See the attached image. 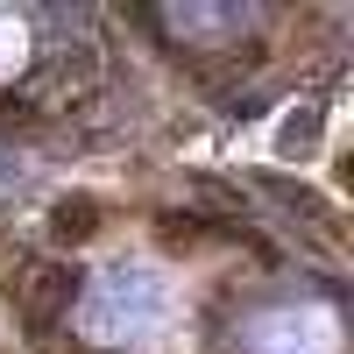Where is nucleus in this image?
I'll return each mask as SVG.
<instances>
[{
	"label": "nucleus",
	"mask_w": 354,
	"mask_h": 354,
	"mask_svg": "<svg viewBox=\"0 0 354 354\" xmlns=\"http://www.w3.org/2000/svg\"><path fill=\"white\" fill-rule=\"evenodd\" d=\"M93 227H100V205H93V198H57V213H50V234H57V241H85Z\"/></svg>",
	"instance_id": "nucleus-2"
},
{
	"label": "nucleus",
	"mask_w": 354,
	"mask_h": 354,
	"mask_svg": "<svg viewBox=\"0 0 354 354\" xmlns=\"http://www.w3.org/2000/svg\"><path fill=\"white\" fill-rule=\"evenodd\" d=\"M8 113L21 121V100H15V93H0V121H8Z\"/></svg>",
	"instance_id": "nucleus-4"
},
{
	"label": "nucleus",
	"mask_w": 354,
	"mask_h": 354,
	"mask_svg": "<svg viewBox=\"0 0 354 354\" xmlns=\"http://www.w3.org/2000/svg\"><path fill=\"white\" fill-rule=\"evenodd\" d=\"M262 192H270V198H283L290 213H312V220H319V198H312L305 185H290V177H262Z\"/></svg>",
	"instance_id": "nucleus-3"
},
{
	"label": "nucleus",
	"mask_w": 354,
	"mask_h": 354,
	"mask_svg": "<svg viewBox=\"0 0 354 354\" xmlns=\"http://www.w3.org/2000/svg\"><path fill=\"white\" fill-rule=\"evenodd\" d=\"M71 298H78V270H64V262H43L36 283H28V319H36V333H43Z\"/></svg>",
	"instance_id": "nucleus-1"
}]
</instances>
